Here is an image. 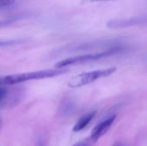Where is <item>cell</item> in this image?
<instances>
[{
  "label": "cell",
  "mask_w": 147,
  "mask_h": 146,
  "mask_svg": "<svg viewBox=\"0 0 147 146\" xmlns=\"http://www.w3.org/2000/svg\"><path fill=\"white\" fill-rule=\"evenodd\" d=\"M122 47L121 43L116 40H105V41H93V42H83V43H73L64 46L58 50L52 52L53 58H58L60 55L73 54L79 52H96L109 50L112 48Z\"/></svg>",
  "instance_id": "cell-1"
},
{
  "label": "cell",
  "mask_w": 147,
  "mask_h": 146,
  "mask_svg": "<svg viewBox=\"0 0 147 146\" xmlns=\"http://www.w3.org/2000/svg\"><path fill=\"white\" fill-rule=\"evenodd\" d=\"M68 70L65 68H57L55 69H46L40 70L36 71L31 72H24V73H16L7 76L0 77V86H11L18 83H25L32 80H40L47 79L50 77H54L60 76L62 74L67 73Z\"/></svg>",
  "instance_id": "cell-2"
},
{
  "label": "cell",
  "mask_w": 147,
  "mask_h": 146,
  "mask_svg": "<svg viewBox=\"0 0 147 146\" xmlns=\"http://www.w3.org/2000/svg\"><path fill=\"white\" fill-rule=\"evenodd\" d=\"M123 47H116L112 48L109 50L102 51V52H90V53H85L81 55H77L73 57H69L65 59H62L61 61L58 62L55 65V67L57 68H66L68 66H75L79 65L87 64L90 62L96 61L104 58H108L110 56H113L118 52H120Z\"/></svg>",
  "instance_id": "cell-3"
},
{
  "label": "cell",
  "mask_w": 147,
  "mask_h": 146,
  "mask_svg": "<svg viewBox=\"0 0 147 146\" xmlns=\"http://www.w3.org/2000/svg\"><path fill=\"white\" fill-rule=\"evenodd\" d=\"M116 67H109L101 70H96L89 72H83L78 75H76L69 79L67 85L70 88H79L84 85L92 83L99 79L105 78L112 75L116 71Z\"/></svg>",
  "instance_id": "cell-4"
},
{
  "label": "cell",
  "mask_w": 147,
  "mask_h": 146,
  "mask_svg": "<svg viewBox=\"0 0 147 146\" xmlns=\"http://www.w3.org/2000/svg\"><path fill=\"white\" fill-rule=\"evenodd\" d=\"M14 86H0V110L11 108L21 102L22 91Z\"/></svg>",
  "instance_id": "cell-5"
},
{
  "label": "cell",
  "mask_w": 147,
  "mask_h": 146,
  "mask_svg": "<svg viewBox=\"0 0 147 146\" xmlns=\"http://www.w3.org/2000/svg\"><path fill=\"white\" fill-rule=\"evenodd\" d=\"M115 119H116V115L115 114V115H112V116L109 117L108 119L102 120L99 124H97L91 131L90 139V141L92 143H96L109 130V128L115 122Z\"/></svg>",
  "instance_id": "cell-6"
},
{
  "label": "cell",
  "mask_w": 147,
  "mask_h": 146,
  "mask_svg": "<svg viewBox=\"0 0 147 146\" xmlns=\"http://www.w3.org/2000/svg\"><path fill=\"white\" fill-rule=\"evenodd\" d=\"M146 22V17H134L130 19H114L111 21H109L107 23V27L110 28H128L131 26L141 24Z\"/></svg>",
  "instance_id": "cell-7"
},
{
  "label": "cell",
  "mask_w": 147,
  "mask_h": 146,
  "mask_svg": "<svg viewBox=\"0 0 147 146\" xmlns=\"http://www.w3.org/2000/svg\"><path fill=\"white\" fill-rule=\"evenodd\" d=\"M96 114V111H92V112H90V113L83 115L74 125V126L72 128L73 132L78 133L80 131H83L84 128H86L89 126V124L92 121V120L94 119Z\"/></svg>",
  "instance_id": "cell-8"
},
{
  "label": "cell",
  "mask_w": 147,
  "mask_h": 146,
  "mask_svg": "<svg viewBox=\"0 0 147 146\" xmlns=\"http://www.w3.org/2000/svg\"><path fill=\"white\" fill-rule=\"evenodd\" d=\"M22 40H0V46H12L16 44L22 43Z\"/></svg>",
  "instance_id": "cell-9"
},
{
  "label": "cell",
  "mask_w": 147,
  "mask_h": 146,
  "mask_svg": "<svg viewBox=\"0 0 147 146\" xmlns=\"http://www.w3.org/2000/svg\"><path fill=\"white\" fill-rule=\"evenodd\" d=\"M17 21V17H14V18H10V19H7V20H2L0 21V28L1 27H4V26H7L14 22Z\"/></svg>",
  "instance_id": "cell-10"
},
{
  "label": "cell",
  "mask_w": 147,
  "mask_h": 146,
  "mask_svg": "<svg viewBox=\"0 0 147 146\" xmlns=\"http://www.w3.org/2000/svg\"><path fill=\"white\" fill-rule=\"evenodd\" d=\"M110 1H115V0H81V3L85 4V3H98V2H110Z\"/></svg>",
  "instance_id": "cell-11"
},
{
  "label": "cell",
  "mask_w": 147,
  "mask_h": 146,
  "mask_svg": "<svg viewBox=\"0 0 147 146\" xmlns=\"http://www.w3.org/2000/svg\"><path fill=\"white\" fill-rule=\"evenodd\" d=\"M72 146H89V143L86 141H81V142H78V143L73 145Z\"/></svg>",
  "instance_id": "cell-12"
},
{
  "label": "cell",
  "mask_w": 147,
  "mask_h": 146,
  "mask_svg": "<svg viewBox=\"0 0 147 146\" xmlns=\"http://www.w3.org/2000/svg\"><path fill=\"white\" fill-rule=\"evenodd\" d=\"M36 146H45V144L43 143V141L41 139H38V142H37V145Z\"/></svg>",
  "instance_id": "cell-13"
},
{
  "label": "cell",
  "mask_w": 147,
  "mask_h": 146,
  "mask_svg": "<svg viewBox=\"0 0 147 146\" xmlns=\"http://www.w3.org/2000/svg\"><path fill=\"white\" fill-rule=\"evenodd\" d=\"M112 146H126L123 143H121V142H116L115 144H114Z\"/></svg>",
  "instance_id": "cell-14"
}]
</instances>
